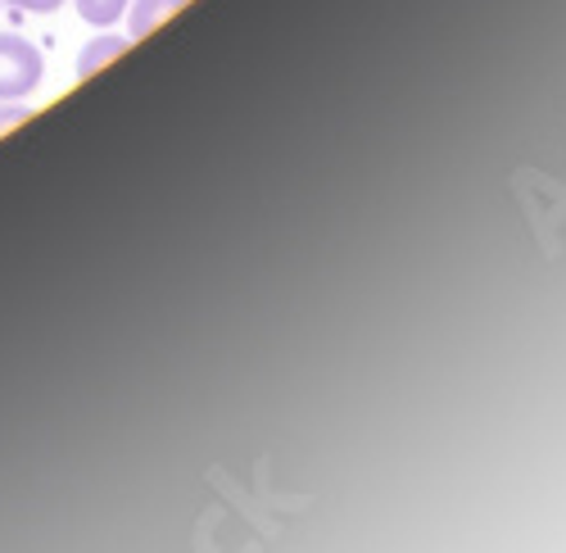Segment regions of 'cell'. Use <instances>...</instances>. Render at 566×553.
I'll return each mask as SVG.
<instances>
[{
	"mask_svg": "<svg viewBox=\"0 0 566 553\" xmlns=\"http://www.w3.org/2000/svg\"><path fill=\"white\" fill-rule=\"evenodd\" d=\"M45 77L41 51L19 36V32H0V101H28Z\"/></svg>",
	"mask_w": 566,
	"mask_h": 553,
	"instance_id": "1",
	"label": "cell"
},
{
	"mask_svg": "<svg viewBox=\"0 0 566 553\" xmlns=\"http://www.w3.org/2000/svg\"><path fill=\"white\" fill-rule=\"evenodd\" d=\"M191 0H127V36L140 41V36H150L164 19H172L177 10H186Z\"/></svg>",
	"mask_w": 566,
	"mask_h": 553,
	"instance_id": "2",
	"label": "cell"
},
{
	"mask_svg": "<svg viewBox=\"0 0 566 553\" xmlns=\"http://www.w3.org/2000/svg\"><path fill=\"white\" fill-rule=\"evenodd\" d=\"M127 41H132V36H118V32L101 28V36H96V41H86V45H82V60H77V77H91V73H96L101 64L118 60V55L127 51Z\"/></svg>",
	"mask_w": 566,
	"mask_h": 553,
	"instance_id": "3",
	"label": "cell"
},
{
	"mask_svg": "<svg viewBox=\"0 0 566 553\" xmlns=\"http://www.w3.org/2000/svg\"><path fill=\"white\" fill-rule=\"evenodd\" d=\"M73 6L91 28H114L127 14V0H73Z\"/></svg>",
	"mask_w": 566,
	"mask_h": 553,
	"instance_id": "4",
	"label": "cell"
},
{
	"mask_svg": "<svg viewBox=\"0 0 566 553\" xmlns=\"http://www.w3.org/2000/svg\"><path fill=\"white\" fill-rule=\"evenodd\" d=\"M28 114H32V109H28L23 101H0V136H6L14 123H23Z\"/></svg>",
	"mask_w": 566,
	"mask_h": 553,
	"instance_id": "5",
	"label": "cell"
},
{
	"mask_svg": "<svg viewBox=\"0 0 566 553\" xmlns=\"http://www.w3.org/2000/svg\"><path fill=\"white\" fill-rule=\"evenodd\" d=\"M6 6H14V10H28V14H55L64 0H6Z\"/></svg>",
	"mask_w": 566,
	"mask_h": 553,
	"instance_id": "6",
	"label": "cell"
}]
</instances>
